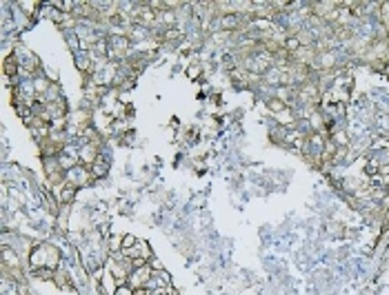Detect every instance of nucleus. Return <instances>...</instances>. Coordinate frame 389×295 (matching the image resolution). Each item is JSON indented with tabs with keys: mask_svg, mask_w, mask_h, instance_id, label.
I'll return each instance as SVG.
<instances>
[{
	"mask_svg": "<svg viewBox=\"0 0 389 295\" xmlns=\"http://www.w3.org/2000/svg\"><path fill=\"white\" fill-rule=\"evenodd\" d=\"M58 266H62V253L60 249L52 244V242H40L36 244V249L29 255V268L38 271V268H52L56 271Z\"/></svg>",
	"mask_w": 389,
	"mask_h": 295,
	"instance_id": "obj_1",
	"label": "nucleus"
},
{
	"mask_svg": "<svg viewBox=\"0 0 389 295\" xmlns=\"http://www.w3.org/2000/svg\"><path fill=\"white\" fill-rule=\"evenodd\" d=\"M107 271L123 286V284H127V280H129V275L133 271V260L123 253H113V255H109V262H107Z\"/></svg>",
	"mask_w": 389,
	"mask_h": 295,
	"instance_id": "obj_2",
	"label": "nucleus"
},
{
	"mask_svg": "<svg viewBox=\"0 0 389 295\" xmlns=\"http://www.w3.org/2000/svg\"><path fill=\"white\" fill-rule=\"evenodd\" d=\"M65 178H67V182L69 184H74L76 189H82V187H89L96 178L91 176V169L89 166H85V164H76V166H72L67 173H65Z\"/></svg>",
	"mask_w": 389,
	"mask_h": 295,
	"instance_id": "obj_3",
	"label": "nucleus"
},
{
	"mask_svg": "<svg viewBox=\"0 0 389 295\" xmlns=\"http://www.w3.org/2000/svg\"><path fill=\"white\" fill-rule=\"evenodd\" d=\"M151 275H154V268H151L149 264H145V266H140V268H133L131 275H129V280H127V284H129L133 291H136V288H147Z\"/></svg>",
	"mask_w": 389,
	"mask_h": 295,
	"instance_id": "obj_4",
	"label": "nucleus"
},
{
	"mask_svg": "<svg viewBox=\"0 0 389 295\" xmlns=\"http://www.w3.org/2000/svg\"><path fill=\"white\" fill-rule=\"evenodd\" d=\"M120 253L131 260H143V262H147V264H149V260H154V251H151L149 242H145V240H138L136 247L127 249V251H120Z\"/></svg>",
	"mask_w": 389,
	"mask_h": 295,
	"instance_id": "obj_5",
	"label": "nucleus"
},
{
	"mask_svg": "<svg viewBox=\"0 0 389 295\" xmlns=\"http://www.w3.org/2000/svg\"><path fill=\"white\" fill-rule=\"evenodd\" d=\"M100 156H103V153H100L98 144H80L78 146V162L85 166H94Z\"/></svg>",
	"mask_w": 389,
	"mask_h": 295,
	"instance_id": "obj_6",
	"label": "nucleus"
},
{
	"mask_svg": "<svg viewBox=\"0 0 389 295\" xmlns=\"http://www.w3.org/2000/svg\"><path fill=\"white\" fill-rule=\"evenodd\" d=\"M54 193H56V200H58L62 207H72V204L76 202V195H78V189H76L74 184L65 182L60 189H56Z\"/></svg>",
	"mask_w": 389,
	"mask_h": 295,
	"instance_id": "obj_7",
	"label": "nucleus"
},
{
	"mask_svg": "<svg viewBox=\"0 0 389 295\" xmlns=\"http://www.w3.org/2000/svg\"><path fill=\"white\" fill-rule=\"evenodd\" d=\"M54 82H49V78H44V76H36L34 80H31V87H34V93L36 95H47L49 89H52Z\"/></svg>",
	"mask_w": 389,
	"mask_h": 295,
	"instance_id": "obj_8",
	"label": "nucleus"
},
{
	"mask_svg": "<svg viewBox=\"0 0 389 295\" xmlns=\"http://www.w3.org/2000/svg\"><path fill=\"white\" fill-rule=\"evenodd\" d=\"M89 169H91V176L98 180V178H105L107 176V171H109V162L105 160V156H100L98 160H96V164L89 166Z\"/></svg>",
	"mask_w": 389,
	"mask_h": 295,
	"instance_id": "obj_9",
	"label": "nucleus"
},
{
	"mask_svg": "<svg viewBox=\"0 0 389 295\" xmlns=\"http://www.w3.org/2000/svg\"><path fill=\"white\" fill-rule=\"evenodd\" d=\"M265 107L269 109V111H271L273 115H276V113H280V111H283V109H287V105H285V102H283V100H278L276 95H271V98H267V100H265Z\"/></svg>",
	"mask_w": 389,
	"mask_h": 295,
	"instance_id": "obj_10",
	"label": "nucleus"
},
{
	"mask_svg": "<svg viewBox=\"0 0 389 295\" xmlns=\"http://www.w3.org/2000/svg\"><path fill=\"white\" fill-rule=\"evenodd\" d=\"M378 18H380V24H382V27L389 29V3H382V5H380Z\"/></svg>",
	"mask_w": 389,
	"mask_h": 295,
	"instance_id": "obj_11",
	"label": "nucleus"
},
{
	"mask_svg": "<svg viewBox=\"0 0 389 295\" xmlns=\"http://www.w3.org/2000/svg\"><path fill=\"white\" fill-rule=\"evenodd\" d=\"M136 244H138V238H136V235H131V233L123 235V251H127V249H131V247H136Z\"/></svg>",
	"mask_w": 389,
	"mask_h": 295,
	"instance_id": "obj_12",
	"label": "nucleus"
},
{
	"mask_svg": "<svg viewBox=\"0 0 389 295\" xmlns=\"http://www.w3.org/2000/svg\"><path fill=\"white\" fill-rule=\"evenodd\" d=\"M113 295H133V288L129 284H123V286H118V291Z\"/></svg>",
	"mask_w": 389,
	"mask_h": 295,
	"instance_id": "obj_13",
	"label": "nucleus"
},
{
	"mask_svg": "<svg viewBox=\"0 0 389 295\" xmlns=\"http://www.w3.org/2000/svg\"><path fill=\"white\" fill-rule=\"evenodd\" d=\"M198 73H200V67H189V69H187V76H189V78H198Z\"/></svg>",
	"mask_w": 389,
	"mask_h": 295,
	"instance_id": "obj_14",
	"label": "nucleus"
},
{
	"mask_svg": "<svg viewBox=\"0 0 389 295\" xmlns=\"http://www.w3.org/2000/svg\"><path fill=\"white\" fill-rule=\"evenodd\" d=\"M382 71H385V76H387V78H389V62H387V65H385V69H382Z\"/></svg>",
	"mask_w": 389,
	"mask_h": 295,
	"instance_id": "obj_15",
	"label": "nucleus"
}]
</instances>
